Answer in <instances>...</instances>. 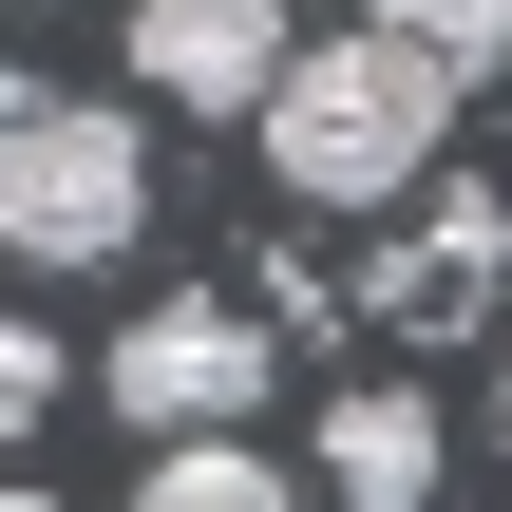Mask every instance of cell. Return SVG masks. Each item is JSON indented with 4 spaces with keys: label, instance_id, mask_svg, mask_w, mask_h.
Instances as JSON below:
<instances>
[{
    "label": "cell",
    "instance_id": "1",
    "mask_svg": "<svg viewBox=\"0 0 512 512\" xmlns=\"http://www.w3.org/2000/svg\"><path fill=\"white\" fill-rule=\"evenodd\" d=\"M247 133H266V171H285L304 209H399V190H437V133H456V76H437L418 38L342 19V38H304V57H285V95H266Z\"/></svg>",
    "mask_w": 512,
    "mask_h": 512
},
{
    "label": "cell",
    "instance_id": "2",
    "mask_svg": "<svg viewBox=\"0 0 512 512\" xmlns=\"http://www.w3.org/2000/svg\"><path fill=\"white\" fill-rule=\"evenodd\" d=\"M152 228V133L114 114V95H57L38 133H19V171H0V266L19 285H76V266H114Z\"/></svg>",
    "mask_w": 512,
    "mask_h": 512
},
{
    "label": "cell",
    "instance_id": "3",
    "mask_svg": "<svg viewBox=\"0 0 512 512\" xmlns=\"http://www.w3.org/2000/svg\"><path fill=\"white\" fill-rule=\"evenodd\" d=\"M95 380H114V418H133L152 456H171V437H247V399L285 380V323H266V304H190V285H171V304H133V323H114V361H95Z\"/></svg>",
    "mask_w": 512,
    "mask_h": 512
},
{
    "label": "cell",
    "instance_id": "4",
    "mask_svg": "<svg viewBox=\"0 0 512 512\" xmlns=\"http://www.w3.org/2000/svg\"><path fill=\"white\" fill-rule=\"evenodd\" d=\"M285 0H133V95H171V114H266L285 95Z\"/></svg>",
    "mask_w": 512,
    "mask_h": 512
},
{
    "label": "cell",
    "instance_id": "5",
    "mask_svg": "<svg viewBox=\"0 0 512 512\" xmlns=\"http://www.w3.org/2000/svg\"><path fill=\"white\" fill-rule=\"evenodd\" d=\"M494 285H512V209H494V190H418V228L380 247V285H361V304H380L399 342H456Z\"/></svg>",
    "mask_w": 512,
    "mask_h": 512
},
{
    "label": "cell",
    "instance_id": "6",
    "mask_svg": "<svg viewBox=\"0 0 512 512\" xmlns=\"http://www.w3.org/2000/svg\"><path fill=\"white\" fill-rule=\"evenodd\" d=\"M323 494L342 512H437V399H418V380L323 399Z\"/></svg>",
    "mask_w": 512,
    "mask_h": 512
},
{
    "label": "cell",
    "instance_id": "7",
    "mask_svg": "<svg viewBox=\"0 0 512 512\" xmlns=\"http://www.w3.org/2000/svg\"><path fill=\"white\" fill-rule=\"evenodd\" d=\"M133 512H304V494H285V456H247V437H171V456L133 475Z\"/></svg>",
    "mask_w": 512,
    "mask_h": 512
},
{
    "label": "cell",
    "instance_id": "8",
    "mask_svg": "<svg viewBox=\"0 0 512 512\" xmlns=\"http://www.w3.org/2000/svg\"><path fill=\"white\" fill-rule=\"evenodd\" d=\"M361 19H380V38H418V57H437L456 95H475V76L512 57V0H361Z\"/></svg>",
    "mask_w": 512,
    "mask_h": 512
},
{
    "label": "cell",
    "instance_id": "9",
    "mask_svg": "<svg viewBox=\"0 0 512 512\" xmlns=\"http://www.w3.org/2000/svg\"><path fill=\"white\" fill-rule=\"evenodd\" d=\"M38 399H57V323H38V304L0 285V456L38 437Z\"/></svg>",
    "mask_w": 512,
    "mask_h": 512
},
{
    "label": "cell",
    "instance_id": "10",
    "mask_svg": "<svg viewBox=\"0 0 512 512\" xmlns=\"http://www.w3.org/2000/svg\"><path fill=\"white\" fill-rule=\"evenodd\" d=\"M38 114H57V95H38V76L0 57V171H19V133H38Z\"/></svg>",
    "mask_w": 512,
    "mask_h": 512
},
{
    "label": "cell",
    "instance_id": "11",
    "mask_svg": "<svg viewBox=\"0 0 512 512\" xmlns=\"http://www.w3.org/2000/svg\"><path fill=\"white\" fill-rule=\"evenodd\" d=\"M494 437H512V361H494Z\"/></svg>",
    "mask_w": 512,
    "mask_h": 512
}]
</instances>
